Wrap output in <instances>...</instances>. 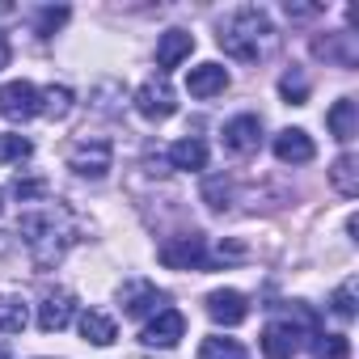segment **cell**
Listing matches in <instances>:
<instances>
[{"label": "cell", "mask_w": 359, "mask_h": 359, "mask_svg": "<svg viewBox=\"0 0 359 359\" xmlns=\"http://www.w3.org/2000/svg\"><path fill=\"white\" fill-rule=\"evenodd\" d=\"M9 60H13V47H9L5 34H0V68H9Z\"/></svg>", "instance_id": "1f68e13d"}, {"label": "cell", "mask_w": 359, "mask_h": 359, "mask_svg": "<svg viewBox=\"0 0 359 359\" xmlns=\"http://www.w3.org/2000/svg\"><path fill=\"white\" fill-rule=\"evenodd\" d=\"M30 321V309L22 296H9V292H0V334H22Z\"/></svg>", "instance_id": "44dd1931"}, {"label": "cell", "mask_w": 359, "mask_h": 359, "mask_svg": "<svg viewBox=\"0 0 359 359\" xmlns=\"http://www.w3.org/2000/svg\"><path fill=\"white\" fill-rule=\"evenodd\" d=\"M161 262L169 271H208L212 254H208V237L203 233H182V237H169L161 245Z\"/></svg>", "instance_id": "5b68a950"}, {"label": "cell", "mask_w": 359, "mask_h": 359, "mask_svg": "<svg viewBox=\"0 0 359 359\" xmlns=\"http://www.w3.org/2000/svg\"><path fill=\"white\" fill-rule=\"evenodd\" d=\"M118 304H123L127 317H152V313L165 309V292L156 283H148V279H127L118 287Z\"/></svg>", "instance_id": "ba28073f"}, {"label": "cell", "mask_w": 359, "mask_h": 359, "mask_svg": "<svg viewBox=\"0 0 359 359\" xmlns=\"http://www.w3.org/2000/svg\"><path fill=\"white\" fill-rule=\"evenodd\" d=\"M110 161H114V148H110L106 135H81L68 148V169L76 177H93V182H102V177L110 173Z\"/></svg>", "instance_id": "277c9868"}, {"label": "cell", "mask_w": 359, "mask_h": 359, "mask_svg": "<svg viewBox=\"0 0 359 359\" xmlns=\"http://www.w3.org/2000/svg\"><path fill=\"white\" fill-rule=\"evenodd\" d=\"M287 13H292V18H313V13H321V9H317V5H287Z\"/></svg>", "instance_id": "4dcf8cb0"}, {"label": "cell", "mask_w": 359, "mask_h": 359, "mask_svg": "<svg viewBox=\"0 0 359 359\" xmlns=\"http://www.w3.org/2000/svg\"><path fill=\"white\" fill-rule=\"evenodd\" d=\"M0 114L9 123H30L34 114H43V97L30 81H9L0 85Z\"/></svg>", "instance_id": "52a82bcc"}, {"label": "cell", "mask_w": 359, "mask_h": 359, "mask_svg": "<svg viewBox=\"0 0 359 359\" xmlns=\"http://www.w3.org/2000/svg\"><path fill=\"white\" fill-rule=\"evenodd\" d=\"M199 359H245V346H241L237 338H220V334H212V338L199 342Z\"/></svg>", "instance_id": "7402d4cb"}, {"label": "cell", "mask_w": 359, "mask_h": 359, "mask_svg": "<svg viewBox=\"0 0 359 359\" xmlns=\"http://www.w3.org/2000/svg\"><path fill=\"white\" fill-rule=\"evenodd\" d=\"M81 338L93 342V346H110V342L118 338V325H114L110 313H102V309H85V313H81Z\"/></svg>", "instance_id": "e0dca14e"}, {"label": "cell", "mask_w": 359, "mask_h": 359, "mask_svg": "<svg viewBox=\"0 0 359 359\" xmlns=\"http://www.w3.org/2000/svg\"><path fill=\"white\" fill-rule=\"evenodd\" d=\"M208 317H212L216 325H241V321L250 317V300H245L237 287H220V292L208 296Z\"/></svg>", "instance_id": "7c38bea8"}, {"label": "cell", "mask_w": 359, "mask_h": 359, "mask_svg": "<svg viewBox=\"0 0 359 359\" xmlns=\"http://www.w3.org/2000/svg\"><path fill=\"white\" fill-rule=\"evenodd\" d=\"M191 51H195V34H187V30H165L156 39V68H161V76L169 68H177Z\"/></svg>", "instance_id": "5bb4252c"}, {"label": "cell", "mask_w": 359, "mask_h": 359, "mask_svg": "<svg viewBox=\"0 0 359 359\" xmlns=\"http://www.w3.org/2000/svg\"><path fill=\"white\" fill-rule=\"evenodd\" d=\"M330 182L342 199H355L359 195V156L355 152H342L334 165H330Z\"/></svg>", "instance_id": "ffe728a7"}, {"label": "cell", "mask_w": 359, "mask_h": 359, "mask_svg": "<svg viewBox=\"0 0 359 359\" xmlns=\"http://www.w3.org/2000/svg\"><path fill=\"white\" fill-rule=\"evenodd\" d=\"M64 22H68V9H64V5H60V9H43V13H39V26H34V30H39L43 39H51V34H55V30H60Z\"/></svg>", "instance_id": "f546056e"}, {"label": "cell", "mask_w": 359, "mask_h": 359, "mask_svg": "<svg viewBox=\"0 0 359 359\" xmlns=\"http://www.w3.org/2000/svg\"><path fill=\"white\" fill-rule=\"evenodd\" d=\"M182 334H187V317L177 313V309H169V304H165L161 313H152V317H148V325L140 330V342H144V346H161V351H165V346H177V338H182Z\"/></svg>", "instance_id": "9c48e42d"}, {"label": "cell", "mask_w": 359, "mask_h": 359, "mask_svg": "<svg viewBox=\"0 0 359 359\" xmlns=\"http://www.w3.org/2000/svg\"><path fill=\"white\" fill-rule=\"evenodd\" d=\"M187 89H191V97H220L224 89H229V68H220V64H199V68H191V76H187Z\"/></svg>", "instance_id": "9a60e30c"}, {"label": "cell", "mask_w": 359, "mask_h": 359, "mask_svg": "<svg viewBox=\"0 0 359 359\" xmlns=\"http://www.w3.org/2000/svg\"><path fill=\"white\" fill-rule=\"evenodd\" d=\"M325 127H330V135L338 144L355 140V131H359V106H355V97H338L330 106V114H325Z\"/></svg>", "instance_id": "2e32d148"}, {"label": "cell", "mask_w": 359, "mask_h": 359, "mask_svg": "<svg viewBox=\"0 0 359 359\" xmlns=\"http://www.w3.org/2000/svg\"><path fill=\"white\" fill-rule=\"evenodd\" d=\"M0 359H9V351H5V346H0Z\"/></svg>", "instance_id": "836d02e7"}, {"label": "cell", "mask_w": 359, "mask_h": 359, "mask_svg": "<svg viewBox=\"0 0 359 359\" xmlns=\"http://www.w3.org/2000/svg\"><path fill=\"white\" fill-rule=\"evenodd\" d=\"M72 313H76L72 292H51V296L39 304V330H43V334H60V330H68Z\"/></svg>", "instance_id": "4fadbf2b"}, {"label": "cell", "mask_w": 359, "mask_h": 359, "mask_svg": "<svg viewBox=\"0 0 359 359\" xmlns=\"http://www.w3.org/2000/svg\"><path fill=\"white\" fill-rule=\"evenodd\" d=\"M39 97H43V114L47 118H68V110H72V89L68 85H51Z\"/></svg>", "instance_id": "cb8c5ba5"}, {"label": "cell", "mask_w": 359, "mask_h": 359, "mask_svg": "<svg viewBox=\"0 0 359 359\" xmlns=\"http://www.w3.org/2000/svg\"><path fill=\"white\" fill-rule=\"evenodd\" d=\"M355 292H359V279H342V283L334 287V296H330V309H334L342 321L355 317Z\"/></svg>", "instance_id": "d4e9b609"}, {"label": "cell", "mask_w": 359, "mask_h": 359, "mask_svg": "<svg viewBox=\"0 0 359 359\" xmlns=\"http://www.w3.org/2000/svg\"><path fill=\"white\" fill-rule=\"evenodd\" d=\"M13 195H18L22 203H34V199L43 203V195H47V182H43V177H22V173H18V177H13Z\"/></svg>", "instance_id": "f1b7e54d"}, {"label": "cell", "mask_w": 359, "mask_h": 359, "mask_svg": "<svg viewBox=\"0 0 359 359\" xmlns=\"http://www.w3.org/2000/svg\"><path fill=\"white\" fill-rule=\"evenodd\" d=\"M135 110L144 114V118H152V123H161V118H169L173 110H177V97H173V85H169V76H148L140 89H135Z\"/></svg>", "instance_id": "8992f818"}, {"label": "cell", "mask_w": 359, "mask_h": 359, "mask_svg": "<svg viewBox=\"0 0 359 359\" xmlns=\"http://www.w3.org/2000/svg\"><path fill=\"white\" fill-rule=\"evenodd\" d=\"M203 203L212 208V212H229L233 208V182H229V177H208V182H203Z\"/></svg>", "instance_id": "603a6c76"}, {"label": "cell", "mask_w": 359, "mask_h": 359, "mask_svg": "<svg viewBox=\"0 0 359 359\" xmlns=\"http://www.w3.org/2000/svg\"><path fill=\"white\" fill-rule=\"evenodd\" d=\"M279 93L292 102V106H304L309 102V81H304V72H283V81H279Z\"/></svg>", "instance_id": "484cf974"}, {"label": "cell", "mask_w": 359, "mask_h": 359, "mask_svg": "<svg viewBox=\"0 0 359 359\" xmlns=\"http://www.w3.org/2000/svg\"><path fill=\"white\" fill-rule=\"evenodd\" d=\"M169 165H173V169H187V173L203 169V165H208V144H203L199 135H187V140H177V144L169 148Z\"/></svg>", "instance_id": "d6986e66"}, {"label": "cell", "mask_w": 359, "mask_h": 359, "mask_svg": "<svg viewBox=\"0 0 359 359\" xmlns=\"http://www.w3.org/2000/svg\"><path fill=\"white\" fill-rule=\"evenodd\" d=\"M30 152H34V144H30L26 135H0V156H5L9 165L30 161Z\"/></svg>", "instance_id": "4316f807"}, {"label": "cell", "mask_w": 359, "mask_h": 359, "mask_svg": "<svg viewBox=\"0 0 359 359\" xmlns=\"http://www.w3.org/2000/svg\"><path fill=\"white\" fill-rule=\"evenodd\" d=\"M216 39H220V47H224V55H233V60H241V64H262V60H271L275 47H279V30H275L271 18H266L262 9H254V5L229 13V22L220 26Z\"/></svg>", "instance_id": "7a4b0ae2"}, {"label": "cell", "mask_w": 359, "mask_h": 359, "mask_svg": "<svg viewBox=\"0 0 359 359\" xmlns=\"http://www.w3.org/2000/svg\"><path fill=\"white\" fill-rule=\"evenodd\" d=\"M313 51H317L321 60L338 64V68H355V60H359L355 34H334V39H317V43H313Z\"/></svg>", "instance_id": "ac0fdd59"}, {"label": "cell", "mask_w": 359, "mask_h": 359, "mask_svg": "<svg viewBox=\"0 0 359 359\" xmlns=\"http://www.w3.org/2000/svg\"><path fill=\"white\" fill-rule=\"evenodd\" d=\"M317 359H351V342L342 334H317Z\"/></svg>", "instance_id": "83f0119b"}, {"label": "cell", "mask_w": 359, "mask_h": 359, "mask_svg": "<svg viewBox=\"0 0 359 359\" xmlns=\"http://www.w3.org/2000/svg\"><path fill=\"white\" fill-rule=\"evenodd\" d=\"M258 144H262V118L258 114H237L224 123V148L233 156H250V152H258Z\"/></svg>", "instance_id": "30bf717a"}, {"label": "cell", "mask_w": 359, "mask_h": 359, "mask_svg": "<svg viewBox=\"0 0 359 359\" xmlns=\"http://www.w3.org/2000/svg\"><path fill=\"white\" fill-rule=\"evenodd\" d=\"M321 330H317V317L309 313V304H292L283 317H275V321H266V330H262V351H266V359H292L309 338H317Z\"/></svg>", "instance_id": "3957f363"}, {"label": "cell", "mask_w": 359, "mask_h": 359, "mask_svg": "<svg viewBox=\"0 0 359 359\" xmlns=\"http://www.w3.org/2000/svg\"><path fill=\"white\" fill-rule=\"evenodd\" d=\"M0 212H5V191H0Z\"/></svg>", "instance_id": "d6a6232c"}, {"label": "cell", "mask_w": 359, "mask_h": 359, "mask_svg": "<svg viewBox=\"0 0 359 359\" xmlns=\"http://www.w3.org/2000/svg\"><path fill=\"white\" fill-rule=\"evenodd\" d=\"M271 148H275V161H279V165H309V161L317 156L309 131H300V127H283Z\"/></svg>", "instance_id": "8fae6325"}, {"label": "cell", "mask_w": 359, "mask_h": 359, "mask_svg": "<svg viewBox=\"0 0 359 359\" xmlns=\"http://www.w3.org/2000/svg\"><path fill=\"white\" fill-rule=\"evenodd\" d=\"M18 237H22L26 250H30V262H34L39 271H51V266H60L64 254L72 250V241H76V220H72V212H68L64 203H34V208L22 212Z\"/></svg>", "instance_id": "6da1fadb"}]
</instances>
